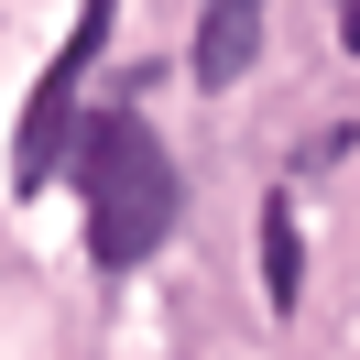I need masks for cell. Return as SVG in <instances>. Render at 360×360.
<instances>
[{"instance_id": "obj_3", "label": "cell", "mask_w": 360, "mask_h": 360, "mask_svg": "<svg viewBox=\"0 0 360 360\" xmlns=\"http://www.w3.org/2000/svg\"><path fill=\"white\" fill-rule=\"evenodd\" d=\"M262 11H273V0H197V88H240V77H251Z\"/></svg>"}, {"instance_id": "obj_1", "label": "cell", "mask_w": 360, "mask_h": 360, "mask_svg": "<svg viewBox=\"0 0 360 360\" xmlns=\"http://www.w3.org/2000/svg\"><path fill=\"white\" fill-rule=\"evenodd\" d=\"M77 175H88V251L98 273H142L164 240H175V153L153 142V120L120 110V120H88V142H77Z\"/></svg>"}, {"instance_id": "obj_2", "label": "cell", "mask_w": 360, "mask_h": 360, "mask_svg": "<svg viewBox=\"0 0 360 360\" xmlns=\"http://www.w3.org/2000/svg\"><path fill=\"white\" fill-rule=\"evenodd\" d=\"M110 11L120 0H77V22H66V44H55V66H44V88L22 98V131H11V186H55L66 175V153L88 142V120H77V98H88V66H98V44H110Z\"/></svg>"}, {"instance_id": "obj_4", "label": "cell", "mask_w": 360, "mask_h": 360, "mask_svg": "<svg viewBox=\"0 0 360 360\" xmlns=\"http://www.w3.org/2000/svg\"><path fill=\"white\" fill-rule=\"evenodd\" d=\"M262 284H273V306L306 295V251H295V207H284V197L262 207Z\"/></svg>"}]
</instances>
